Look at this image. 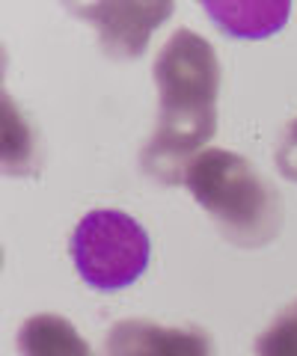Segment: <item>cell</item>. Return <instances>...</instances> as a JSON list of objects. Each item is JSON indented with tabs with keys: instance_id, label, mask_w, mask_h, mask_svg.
<instances>
[{
	"instance_id": "obj_1",
	"label": "cell",
	"mask_w": 297,
	"mask_h": 356,
	"mask_svg": "<svg viewBox=\"0 0 297 356\" xmlns=\"http://www.w3.org/2000/svg\"><path fill=\"white\" fill-rule=\"evenodd\" d=\"M158 125L140 152L143 172L158 184H184L188 166L217 128L220 63L211 42L193 30H175L155 57Z\"/></svg>"
},
{
	"instance_id": "obj_2",
	"label": "cell",
	"mask_w": 297,
	"mask_h": 356,
	"mask_svg": "<svg viewBox=\"0 0 297 356\" xmlns=\"http://www.w3.org/2000/svg\"><path fill=\"white\" fill-rule=\"evenodd\" d=\"M184 187L235 247H265L280 232V205L271 184L247 158L226 149H205L193 158Z\"/></svg>"
},
{
	"instance_id": "obj_3",
	"label": "cell",
	"mask_w": 297,
	"mask_h": 356,
	"mask_svg": "<svg viewBox=\"0 0 297 356\" xmlns=\"http://www.w3.org/2000/svg\"><path fill=\"white\" fill-rule=\"evenodd\" d=\"M152 243L140 222L116 208L83 214L72 232V259L81 280L95 291L134 285L149 267Z\"/></svg>"
},
{
	"instance_id": "obj_4",
	"label": "cell",
	"mask_w": 297,
	"mask_h": 356,
	"mask_svg": "<svg viewBox=\"0 0 297 356\" xmlns=\"http://www.w3.org/2000/svg\"><path fill=\"white\" fill-rule=\"evenodd\" d=\"M69 9L93 24L107 57L137 60L146 51L152 33L175 13V3H74Z\"/></svg>"
},
{
	"instance_id": "obj_5",
	"label": "cell",
	"mask_w": 297,
	"mask_h": 356,
	"mask_svg": "<svg viewBox=\"0 0 297 356\" xmlns=\"http://www.w3.org/2000/svg\"><path fill=\"white\" fill-rule=\"evenodd\" d=\"M104 356H211V341L196 327H161L128 318L107 330Z\"/></svg>"
},
{
	"instance_id": "obj_6",
	"label": "cell",
	"mask_w": 297,
	"mask_h": 356,
	"mask_svg": "<svg viewBox=\"0 0 297 356\" xmlns=\"http://www.w3.org/2000/svg\"><path fill=\"white\" fill-rule=\"evenodd\" d=\"M202 9L217 21V27L232 39H265L285 27L291 3L282 0H238V3H211L205 0Z\"/></svg>"
},
{
	"instance_id": "obj_7",
	"label": "cell",
	"mask_w": 297,
	"mask_h": 356,
	"mask_svg": "<svg viewBox=\"0 0 297 356\" xmlns=\"http://www.w3.org/2000/svg\"><path fill=\"white\" fill-rule=\"evenodd\" d=\"M21 356H95L78 330L60 315H33L18 330Z\"/></svg>"
},
{
	"instance_id": "obj_8",
	"label": "cell",
	"mask_w": 297,
	"mask_h": 356,
	"mask_svg": "<svg viewBox=\"0 0 297 356\" xmlns=\"http://www.w3.org/2000/svg\"><path fill=\"white\" fill-rule=\"evenodd\" d=\"M33 161V137L27 122L18 116L13 98H3V170L9 175H24Z\"/></svg>"
},
{
	"instance_id": "obj_9",
	"label": "cell",
	"mask_w": 297,
	"mask_h": 356,
	"mask_svg": "<svg viewBox=\"0 0 297 356\" xmlns=\"http://www.w3.org/2000/svg\"><path fill=\"white\" fill-rule=\"evenodd\" d=\"M256 356H297V300L256 339Z\"/></svg>"
},
{
	"instance_id": "obj_10",
	"label": "cell",
	"mask_w": 297,
	"mask_h": 356,
	"mask_svg": "<svg viewBox=\"0 0 297 356\" xmlns=\"http://www.w3.org/2000/svg\"><path fill=\"white\" fill-rule=\"evenodd\" d=\"M277 166L285 178L297 181V119L289 125V131H285V137L277 149Z\"/></svg>"
}]
</instances>
